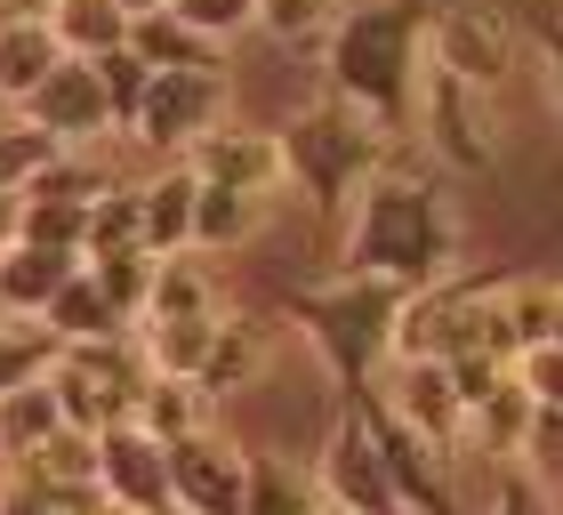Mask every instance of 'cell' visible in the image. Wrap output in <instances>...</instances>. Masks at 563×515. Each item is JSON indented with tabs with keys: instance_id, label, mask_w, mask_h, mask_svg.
<instances>
[{
	"instance_id": "cell-1",
	"label": "cell",
	"mask_w": 563,
	"mask_h": 515,
	"mask_svg": "<svg viewBox=\"0 0 563 515\" xmlns=\"http://www.w3.org/2000/svg\"><path fill=\"white\" fill-rule=\"evenodd\" d=\"M339 266L378 274L395 291H419L459 266V210L427 162H387L378 177H363V194L339 218Z\"/></svg>"
},
{
	"instance_id": "cell-2",
	"label": "cell",
	"mask_w": 563,
	"mask_h": 515,
	"mask_svg": "<svg viewBox=\"0 0 563 515\" xmlns=\"http://www.w3.org/2000/svg\"><path fill=\"white\" fill-rule=\"evenodd\" d=\"M427 17V0H346L339 24L322 33V89L363 106L378 129H411Z\"/></svg>"
},
{
	"instance_id": "cell-3",
	"label": "cell",
	"mask_w": 563,
	"mask_h": 515,
	"mask_svg": "<svg viewBox=\"0 0 563 515\" xmlns=\"http://www.w3.org/2000/svg\"><path fill=\"white\" fill-rule=\"evenodd\" d=\"M395 138H402V129H378L363 106H346V97L322 89L314 106H298L290 121L274 129V145H282V186H298L306 210H314L322 226H339L346 201L363 194V177L387 169Z\"/></svg>"
},
{
	"instance_id": "cell-4",
	"label": "cell",
	"mask_w": 563,
	"mask_h": 515,
	"mask_svg": "<svg viewBox=\"0 0 563 515\" xmlns=\"http://www.w3.org/2000/svg\"><path fill=\"white\" fill-rule=\"evenodd\" d=\"M395 306H402V291L378 282V274H339V282H306V291H290V322L306 330V347L322 354L339 403H363L378 386Z\"/></svg>"
},
{
	"instance_id": "cell-5",
	"label": "cell",
	"mask_w": 563,
	"mask_h": 515,
	"mask_svg": "<svg viewBox=\"0 0 563 515\" xmlns=\"http://www.w3.org/2000/svg\"><path fill=\"white\" fill-rule=\"evenodd\" d=\"M492 291H499V274H459V266L402 291L395 330H387V363H451L467 347H492Z\"/></svg>"
},
{
	"instance_id": "cell-6",
	"label": "cell",
	"mask_w": 563,
	"mask_h": 515,
	"mask_svg": "<svg viewBox=\"0 0 563 515\" xmlns=\"http://www.w3.org/2000/svg\"><path fill=\"white\" fill-rule=\"evenodd\" d=\"M411 138L434 169L451 177H492L499 169V89H475L443 65H419V89H411Z\"/></svg>"
},
{
	"instance_id": "cell-7",
	"label": "cell",
	"mask_w": 563,
	"mask_h": 515,
	"mask_svg": "<svg viewBox=\"0 0 563 515\" xmlns=\"http://www.w3.org/2000/svg\"><path fill=\"white\" fill-rule=\"evenodd\" d=\"M234 113V89H225L218 65H177V73H153L137 113H130V138L153 153H186L201 129H218Z\"/></svg>"
},
{
	"instance_id": "cell-8",
	"label": "cell",
	"mask_w": 563,
	"mask_h": 515,
	"mask_svg": "<svg viewBox=\"0 0 563 515\" xmlns=\"http://www.w3.org/2000/svg\"><path fill=\"white\" fill-rule=\"evenodd\" d=\"M354 410H363L371 443H378V459H387V483H395L402 515H459V483H451V459H459V451L427 443L419 427H402L378 395H363Z\"/></svg>"
},
{
	"instance_id": "cell-9",
	"label": "cell",
	"mask_w": 563,
	"mask_h": 515,
	"mask_svg": "<svg viewBox=\"0 0 563 515\" xmlns=\"http://www.w3.org/2000/svg\"><path fill=\"white\" fill-rule=\"evenodd\" d=\"M162 459H169V507L177 515H242V483H250L242 443H225L218 427H201V435L162 443Z\"/></svg>"
},
{
	"instance_id": "cell-10",
	"label": "cell",
	"mask_w": 563,
	"mask_h": 515,
	"mask_svg": "<svg viewBox=\"0 0 563 515\" xmlns=\"http://www.w3.org/2000/svg\"><path fill=\"white\" fill-rule=\"evenodd\" d=\"M314 483H322V500H339L354 515H402L395 483H387V459H378V443H371V427H363L354 403H339V427H330V443L314 459Z\"/></svg>"
},
{
	"instance_id": "cell-11",
	"label": "cell",
	"mask_w": 563,
	"mask_h": 515,
	"mask_svg": "<svg viewBox=\"0 0 563 515\" xmlns=\"http://www.w3.org/2000/svg\"><path fill=\"white\" fill-rule=\"evenodd\" d=\"M427 48H434V65L459 73V81H475V89H499L507 73H516V24H507L499 9H434L427 17Z\"/></svg>"
},
{
	"instance_id": "cell-12",
	"label": "cell",
	"mask_w": 563,
	"mask_h": 515,
	"mask_svg": "<svg viewBox=\"0 0 563 515\" xmlns=\"http://www.w3.org/2000/svg\"><path fill=\"white\" fill-rule=\"evenodd\" d=\"M97 492H106L121 515H177L169 507V459L137 419H113L97 435Z\"/></svg>"
},
{
	"instance_id": "cell-13",
	"label": "cell",
	"mask_w": 563,
	"mask_h": 515,
	"mask_svg": "<svg viewBox=\"0 0 563 515\" xmlns=\"http://www.w3.org/2000/svg\"><path fill=\"white\" fill-rule=\"evenodd\" d=\"M24 121H41L48 138H65V145H97L113 129V106H106V81H97V65L89 57H57L48 65V81L16 106Z\"/></svg>"
},
{
	"instance_id": "cell-14",
	"label": "cell",
	"mask_w": 563,
	"mask_h": 515,
	"mask_svg": "<svg viewBox=\"0 0 563 515\" xmlns=\"http://www.w3.org/2000/svg\"><path fill=\"white\" fill-rule=\"evenodd\" d=\"M371 395L387 403L402 427H419L427 443L467 451V410H459V386H451L443 363H387V386H371Z\"/></svg>"
},
{
	"instance_id": "cell-15",
	"label": "cell",
	"mask_w": 563,
	"mask_h": 515,
	"mask_svg": "<svg viewBox=\"0 0 563 515\" xmlns=\"http://www.w3.org/2000/svg\"><path fill=\"white\" fill-rule=\"evenodd\" d=\"M274 371V322L266 315H242V306H218V322H210V354H201V386L225 403V395H250Z\"/></svg>"
},
{
	"instance_id": "cell-16",
	"label": "cell",
	"mask_w": 563,
	"mask_h": 515,
	"mask_svg": "<svg viewBox=\"0 0 563 515\" xmlns=\"http://www.w3.org/2000/svg\"><path fill=\"white\" fill-rule=\"evenodd\" d=\"M194 177H218V186H250V194H274L282 186V145L274 129H250V121H218L201 129V138L186 145Z\"/></svg>"
},
{
	"instance_id": "cell-17",
	"label": "cell",
	"mask_w": 563,
	"mask_h": 515,
	"mask_svg": "<svg viewBox=\"0 0 563 515\" xmlns=\"http://www.w3.org/2000/svg\"><path fill=\"white\" fill-rule=\"evenodd\" d=\"M194 194H201V177H194L186 153H169V162L137 186V210H145V250H153V258L194 250Z\"/></svg>"
},
{
	"instance_id": "cell-18",
	"label": "cell",
	"mask_w": 563,
	"mask_h": 515,
	"mask_svg": "<svg viewBox=\"0 0 563 515\" xmlns=\"http://www.w3.org/2000/svg\"><path fill=\"white\" fill-rule=\"evenodd\" d=\"M130 419L153 435V443H177V435H201V427H218V395L201 379H177V371H145L137 386V403H130Z\"/></svg>"
},
{
	"instance_id": "cell-19",
	"label": "cell",
	"mask_w": 563,
	"mask_h": 515,
	"mask_svg": "<svg viewBox=\"0 0 563 515\" xmlns=\"http://www.w3.org/2000/svg\"><path fill=\"white\" fill-rule=\"evenodd\" d=\"M81 266L73 250H41V242H0V315H16V322H41V306L48 291Z\"/></svg>"
},
{
	"instance_id": "cell-20",
	"label": "cell",
	"mask_w": 563,
	"mask_h": 515,
	"mask_svg": "<svg viewBox=\"0 0 563 515\" xmlns=\"http://www.w3.org/2000/svg\"><path fill=\"white\" fill-rule=\"evenodd\" d=\"M266 201H274V194H250V186H218V177H201V194H194V250L218 258V250L258 242Z\"/></svg>"
},
{
	"instance_id": "cell-21",
	"label": "cell",
	"mask_w": 563,
	"mask_h": 515,
	"mask_svg": "<svg viewBox=\"0 0 563 515\" xmlns=\"http://www.w3.org/2000/svg\"><path fill=\"white\" fill-rule=\"evenodd\" d=\"M57 57H65V41L48 33V17H0V106H24Z\"/></svg>"
},
{
	"instance_id": "cell-22",
	"label": "cell",
	"mask_w": 563,
	"mask_h": 515,
	"mask_svg": "<svg viewBox=\"0 0 563 515\" xmlns=\"http://www.w3.org/2000/svg\"><path fill=\"white\" fill-rule=\"evenodd\" d=\"M41 322L57 330V347H65V339H113V330H137V322L121 315V306H113L106 291H97V274H89V266H73V274L57 282V291H48Z\"/></svg>"
},
{
	"instance_id": "cell-23",
	"label": "cell",
	"mask_w": 563,
	"mask_h": 515,
	"mask_svg": "<svg viewBox=\"0 0 563 515\" xmlns=\"http://www.w3.org/2000/svg\"><path fill=\"white\" fill-rule=\"evenodd\" d=\"M162 315H218V274L201 266V250L153 258V291H145V315L137 322H162Z\"/></svg>"
},
{
	"instance_id": "cell-24",
	"label": "cell",
	"mask_w": 563,
	"mask_h": 515,
	"mask_svg": "<svg viewBox=\"0 0 563 515\" xmlns=\"http://www.w3.org/2000/svg\"><path fill=\"white\" fill-rule=\"evenodd\" d=\"M314 507H322V483H314V468H298V459H274V451H258V459H250L242 515H314Z\"/></svg>"
},
{
	"instance_id": "cell-25",
	"label": "cell",
	"mask_w": 563,
	"mask_h": 515,
	"mask_svg": "<svg viewBox=\"0 0 563 515\" xmlns=\"http://www.w3.org/2000/svg\"><path fill=\"white\" fill-rule=\"evenodd\" d=\"M57 427L65 419H57V395H48V371L0 395V459H9V468H16V459H33Z\"/></svg>"
},
{
	"instance_id": "cell-26",
	"label": "cell",
	"mask_w": 563,
	"mask_h": 515,
	"mask_svg": "<svg viewBox=\"0 0 563 515\" xmlns=\"http://www.w3.org/2000/svg\"><path fill=\"white\" fill-rule=\"evenodd\" d=\"M48 395H57V419L81 427V435H106L113 419H130V410L113 403V386L97 379V371H81L73 354H57V363H48Z\"/></svg>"
},
{
	"instance_id": "cell-27",
	"label": "cell",
	"mask_w": 563,
	"mask_h": 515,
	"mask_svg": "<svg viewBox=\"0 0 563 515\" xmlns=\"http://www.w3.org/2000/svg\"><path fill=\"white\" fill-rule=\"evenodd\" d=\"M523 419H531V395L516 386V371H507V379L492 386V395H483V403L467 410V443H475V459H516Z\"/></svg>"
},
{
	"instance_id": "cell-28",
	"label": "cell",
	"mask_w": 563,
	"mask_h": 515,
	"mask_svg": "<svg viewBox=\"0 0 563 515\" xmlns=\"http://www.w3.org/2000/svg\"><path fill=\"white\" fill-rule=\"evenodd\" d=\"M48 33L65 41V57H97V48L130 41V9L121 0H48Z\"/></svg>"
},
{
	"instance_id": "cell-29",
	"label": "cell",
	"mask_w": 563,
	"mask_h": 515,
	"mask_svg": "<svg viewBox=\"0 0 563 515\" xmlns=\"http://www.w3.org/2000/svg\"><path fill=\"white\" fill-rule=\"evenodd\" d=\"M210 322H218V315H162V322H137V354H145V371H177V379H194V371H201V354H210Z\"/></svg>"
},
{
	"instance_id": "cell-30",
	"label": "cell",
	"mask_w": 563,
	"mask_h": 515,
	"mask_svg": "<svg viewBox=\"0 0 563 515\" xmlns=\"http://www.w3.org/2000/svg\"><path fill=\"white\" fill-rule=\"evenodd\" d=\"M130 48L153 65V73H177V65H218V41H201L194 24H177L169 9H145L130 17Z\"/></svg>"
},
{
	"instance_id": "cell-31",
	"label": "cell",
	"mask_w": 563,
	"mask_h": 515,
	"mask_svg": "<svg viewBox=\"0 0 563 515\" xmlns=\"http://www.w3.org/2000/svg\"><path fill=\"white\" fill-rule=\"evenodd\" d=\"M81 234H89V201L16 194V242H41V250H73V258H81Z\"/></svg>"
},
{
	"instance_id": "cell-32",
	"label": "cell",
	"mask_w": 563,
	"mask_h": 515,
	"mask_svg": "<svg viewBox=\"0 0 563 515\" xmlns=\"http://www.w3.org/2000/svg\"><path fill=\"white\" fill-rule=\"evenodd\" d=\"M145 242V210H137V186H113L89 201V234H81V258H106V250H137Z\"/></svg>"
},
{
	"instance_id": "cell-33",
	"label": "cell",
	"mask_w": 563,
	"mask_h": 515,
	"mask_svg": "<svg viewBox=\"0 0 563 515\" xmlns=\"http://www.w3.org/2000/svg\"><path fill=\"white\" fill-rule=\"evenodd\" d=\"M57 153H65V138H48L41 121H9L0 129V194H24Z\"/></svg>"
},
{
	"instance_id": "cell-34",
	"label": "cell",
	"mask_w": 563,
	"mask_h": 515,
	"mask_svg": "<svg viewBox=\"0 0 563 515\" xmlns=\"http://www.w3.org/2000/svg\"><path fill=\"white\" fill-rule=\"evenodd\" d=\"M81 266L97 274V291H106L113 306H121V315H145V291H153V250L137 242V250H106V258H81Z\"/></svg>"
},
{
	"instance_id": "cell-35",
	"label": "cell",
	"mask_w": 563,
	"mask_h": 515,
	"mask_svg": "<svg viewBox=\"0 0 563 515\" xmlns=\"http://www.w3.org/2000/svg\"><path fill=\"white\" fill-rule=\"evenodd\" d=\"M48 363H57V330L48 322H0V395L9 386H24V379H41Z\"/></svg>"
},
{
	"instance_id": "cell-36",
	"label": "cell",
	"mask_w": 563,
	"mask_h": 515,
	"mask_svg": "<svg viewBox=\"0 0 563 515\" xmlns=\"http://www.w3.org/2000/svg\"><path fill=\"white\" fill-rule=\"evenodd\" d=\"M346 0H258V33L282 41V48H306V41H322L330 24H339Z\"/></svg>"
},
{
	"instance_id": "cell-37",
	"label": "cell",
	"mask_w": 563,
	"mask_h": 515,
	"mask_svg": "<svg viewBox=\"0 0 563 515\" xmlns=\"http://www.w3.org/2000/svg\"><path fill=\"white\" fill-rule=\"evenodd\" d=\"M97 81H106V106H113V129H130V113H137V97H145V81H153V65L137 57L130 41H113V48H97Z\"/></svg>"
},
{
	"instance_id": "cell-38",
	"label": "cell",
	"mask_w": 563,
	"mask_h": 515,
	"mask_svg": "<svg viewBox=\"0 0 563 515\" xmlns=\"http://www.w3.org/2000/svg\"><path fill=\"white\" fill-rule=\"evenodd\" d=\"M516 459H523V468L548 483V492H563V403H531Z\"/></svg>"
},
{
	"instance_id": "cell-39",
	"label": "cell",
	"mask_w": 563,
	"mask_h": 515,
	"mask_svg": "<svg viewBox=\"0 0 563 515\" xmlns=\"http://www.w3.org/2000/svg\"><path fill=\"white\" fill-rule=\"evenodd\" d=\"M169 17L177 24H194L201 41H242V33H258V0H169Z\"/></svg>"
},
{
	"instance_id": "cell-40",
	"label": "cell",
	"mask_w": 563,
	"mask_h": 515,
	"mask_svg": "<svg viewBox=\"0 0 563 515\" xmlns=\"http://www.w3.org/2000/svg\"><path fill=\"white\" fill-rule=\"evenodd\" d=\"M492 515H555V492L523 459H492Z\"/></svg>"
},
{
	"instance_id": "cell-41",
	"label": "cell",
	"mask_w": 563,
	"mask_h": 515,
	"mask_svg": "<svg viewBox=\"0 0 563 515\" xmlns=\"http://www.w3.org/2000/svg\"><path fill=\"white\" fill-rule=\"evenodd\" d=\"M507 371H516V386H523L531 403H563V347H555V339L507 354Z\"/></svg>"
},
{
	"instance_id": "cell-42",
	"label": "cell",
	"mask_w": 563,
	"mask_h": 515,
	"mask_svg": "<svg viewBox=\"0 0 563 515\" xmlns=\"http://www.w3.org/2000/svg\"><path fill=\"white\" fill-rule=\"evenodd\" d=\"M531 48H540V65H548V97H555V113H563V17H540V24H531Z\"/></svg>"
},
{
	"instance_id": "cell-43",
	"label": "cell",
	"mask_w": 563,
	"mask_h": 515,
	"mask_svg": "<svg viewBox=\"0 0 563 515\" xmlns=\"http://www.w3.org/2000/svg\"><path fill=\"white\" fill-rule=\"evenodd\" d=\"M0 242H16V194H0Z\"/></svg>"
},
{
	"instance_id": "cell-44",
	"label": "cell",
	"mask_w": 563,
	"mask_h": 515,
	"mask_svg": "<svg viewBox=\"0 0 563 515\" xmlns=\"http://www.w3.org/2000/svg\"><path fill=\"white\" fill-rule=\"evenodd\" d=\"M0 17H48V0H0Z\"/></svg>"
},
{
	"instance_id": "cell-45",
	"label": "cell",
	"mask_w": 563,
	"mask_h": 515,
	"mask_svg": "<svg viewBox=\"0 0 563 515\" xmlns=\"http://www.w3.org/2000/svg\"><path fill=\"white\" fill-rule=\"evenodd\" d=\"M548 339L563 347V282H555V315H548Z\"/></svg>"
},
{
	"instance_id": "cell-46",
	"label": "cell",
	"mask_w": 563,
	"mask_h": 515,
	"mask_svg": "<svg viewBox=\"0 0 563 515\" xmlns=\"http://www.w3.org/2000/svg\"><path fill=\"white\" fill-rule=\"evenodd\" d=\"M121 9H130V17H145V9H169V0H121Z\"/></svg>"
},
{
	"instance_id": "cell-47",
	"label": "cell",
	"mask_w": 563,
	"mask_h": 515,
	"mask_svg": "<svg viewBox=\"0 0 563 515\" xmlns=\"http://www.w3.org/2000/svg\"><path fill=\"white\" fill-rule=\"evenodd\" d=\"M314 515H354V507H339V500H322V507H314Z\"/></svg>"
},
{
	"instance_id": "cell-48",
	"label": "cell",
	"mask_w": 563,
	"mask_h": 515,
	"mask_svg": "<svg viewBox=\"0 0 563 515\" xmlns=\"http://www.w3.org/2000/svg\"><path fill=\"white\" fill-rule=\"evenodd\" d=\"M0 475H9V459H0Z\"/></svg>"
},
{
	"instance_id": "cell-49",
	"label": "cell",
	"mask_w": 563,
	"mask_h": 515,
	"mask_svg": "<svg viewBox=\"0 0 563 515\" xmlns=\"http://www.w3.org/2000/svg\"><path fill=\"white\" fill-rule=\"evenodd\" d=\"M0 515H9V507H0Z\"/></svg>"
},
{
	"instance_id": "cell-50",
	"label": "cell",
	"mask_w": 563,
	"mask_h": 515,
	"mask_svg": "<svg viewBox=\"0 0 563 515\" xmlns=\"http://www.w3.org/2000/svg\"><path fill=\"white\" fill-rule=\"evenodd\" d=\"M0 322H9V315H0Z\"/></svg>"
}]
</instances>
